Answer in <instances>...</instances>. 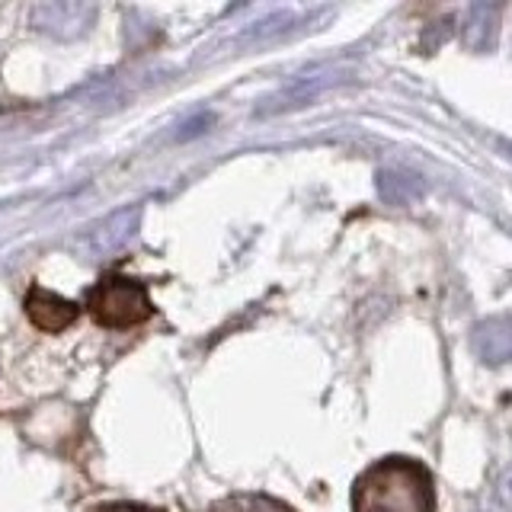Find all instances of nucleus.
<instances>
[{
	"mask_svg": "<svg viewBox=\"0 0 512 512\" xmlns=\"http://www.w3.org/2000/svg\"><path fill=\"white\" fill-rule=\"evenodd\" d=\"M96 20L93 4H74V0H58V4H42L32 10V23L39 32H48L55 39H74Z\"/></svg>",
	"mask_w": 512,
	"mask_h": 512,
	"instance_id": "4",
	"label": "nucleus"
},
{
	"mask_svg": "<svg viewBox=\"0 0 512 512\" xmlns=\"http://www.w3.org/2000/svg\"><path fill=\"white\" fill-rule=\"evenodd\" d=\"M87 311L100 327L125 330L138 327L154 314V304L148 298V288L125 276H106L96 282L87 295Z\"/></svg>",
	"mask_w": 512,
	"mask_h": 512,
	"instance_id": "2",
	"label": "nucleus"
},
{
	"mask_svg": "<svg viewBox=\"0 0 512 512\" xmlns=\"http://www.w3.org/2000/svg\"><path fill=\"white\" fill-rule=\"evenodd\" d=\"M26 314L29 320L36 324L42 333H61L64 327H71L80 308L74 301L61 298L52 288H42V285H32L29 295H26Z\"/></svg>",
	"mask_w": 512,
	"mask_h": 512,
	"instance_id": "5",
	"label": "nucleus"
},
{
	"mask_svg": "<svg viewBox=\"0 0 512 512\" xmlns=\"http://www.w3.org/2000/svg\"><path fill=\"white\" fill-rule=\"evenodd\" d=\"M138 224H141V205L125 208V212L106 218L103 224H96V228L77 244V253L84 256V260H96V263L112 260V256L132 244Z\"/></svg>",
	"mask_w": 512,
	"mask_h": 512,
	"instance_id": "3",
	"label": "nucleus"
},
{
	"mask_svg": "<svg viewBox=\"0 0 512 512\" xmlns=\"http://www.w3.org/2000/svg\"><path fill=\"white\" fill-rule=\"evenodd\" d=\"M500 503L512 512V471H506L500 480Z\"/></svg>",
	"mask_w": 512,
	"mask_h": 512,
	"instance_id": "11",
	"label": "nucleus"
},
{
	"mask_svg": "<svg viewBox=\"0 0 512 512\" xmlns=\"http://www.w3.org/2000/svg\"><path fill=\"white\" fill-rule=\"evenodd\" d=\"M496 13H500V7H487V4L471 7L468 20H464V26H461L464 45L474 48V52H484V48H490L493 39H496Z\"/></svg>",
	"mask_w": 512,
	"mask_h": 512,
	"instance_id": "7",
	"label": "nucleus"
},
{
	"mask_svg": "<svg viewBox=\"0 0 512 512\" xmlns=\"http://www.w3.org/2000/svg\"><path fill=\"white\" fill-rule=\"evenodd\" d=\"M471 346L484 362L506 365L512 362V320L509 317H487L474 324Z\"/></svg>",
	"mask_w": 512,
	"mask_h": 512,
	"instance_id": "6",
	"label": "nucleus"
},
{
	"mask_svg": "<svg viewBox=\"0 0 512 512\" xmlns=\"http://www.w3.org/2000/svg\"><path fill=\"white\" fill-rule=\"evenodd\" d=\"M90 512H157V509H148V506H135V503H106V506H96Z\"/></svg>",
	"mask_w": 512,
	"mask_h": 512,
	"instance_id": "10",
	"label": "nucleus"
},
{
	"mask_svg": "<svg viewBox=\"0 0 512 512\" xmlns=\"http://www.w3.org/2000/svg\"><path fill=\"white\" fill-rule=\"evenodd\" d=\"M381 196L394 202V205H407L420 196V183L413 180V176H404V173H381Z\"/></svg>",
	"mask_w": 512,
	"mask_h": 512,
	"instance_id": "9",
	"label": "nucleus"
},
{
	"mask_svg": "<svg viewBox=\"0 0 512 512\" xmlns=\"http://www.w3.org/2000/svg\"><path fill=\"white\" fill-rule=\"evenodd\" d=\"M208 512H295V509L282 500H272L266 493H234L218 500Z\"/></svg>",
	"mask_w": 512,
	"mask_h": 512,
	"instance_id": "8",
	"label": "nucleus"
},
{
	"mask_svg": "<svg viewBox=\"0 0 512 512\" xmlns=\"http://www.w3.org/2000/svg\"><path fill=\"white\" fill-rule=\"evenodd\" d=\"M352 512H436V480L413 458H381L352 487Z\"/></svg>",
	"mask_w": 512,
	"mask_h": 512,
	"instance_id": "1",
	"label": "nucleus"
}]
</instances>
